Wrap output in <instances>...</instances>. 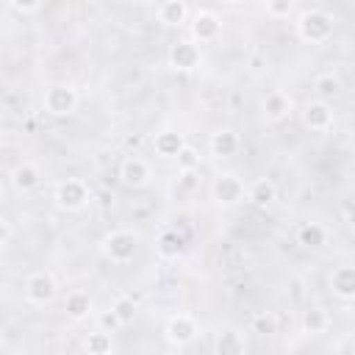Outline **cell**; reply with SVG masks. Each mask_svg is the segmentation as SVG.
Masks as SVG:
<instances>
[{
	"label": "cell",
	"mask_w": 355,
	"mask_h": 355,
	"mask_svg": "<svg viewBox=\"0 0 355 355\" xmlns=\"http://www.w3.org/2000/svg\"><path fill=\"white\" fill-rule=\"evenodd\" d=\"M111 308L116 311V316L122 319V324H128V322L133 319V311H136V305H133V300H130V297H119Z\"/></svg>",
	"instance_id": "83f0119b"
},
{
	"label": "cell",
	"mask_w": 355,
	"mask_h": 355,
	"mask_svg": "<svg viewBox=\"0 0 355 355\" xmlns=\"http://www.w3.org/2000/svg\"><path fill=\"white\" fill-rule=\"evenodd\" d=\"M252 333H258V336H272V333H277L275 316H272V313H258V316L252 319Z\"/></svg>",
	"instance_id": "d4e9b609"
},
{
	"label": "cell",
	"mask_w": 355,
	"mask_h": 355,
	"mask_svg": "<svg viewBox=\"0 0 355 355\" xmlns=\"http://www.w3.org/2000/svg\"><path fill=\"white\" fill-rule=\"evenodd\" d=\"M244 194H247V200L255 202V205H269V202L277 197V189H275V183H272L269 178H258V180L250 183V189H247Z\"/></svg>",
	"instance_id": "ac0fdd59"
},
{
	"label": "cell",
	"mask_w": 355,
	"mask_h": 355,
	"mask_svg": "<svg viewBox=\"0 0 355 355\" xmlns=\"http://www.w3.org/2000/svg\"><path fill=\"white\" fill-rule=\"evenodd\" d=\"M186 17H189V8H186V3L183 0H166V3H161V8H158V19L164 22V25H183L186 22Z\"/></svg>",
	"instance_id": "ffe728a7"
},
{
	"label": "cell",
	"mask_w": 355,
	"mask_h": 355,
	"mask_svg": "<svg viewBox=\"0 0 355 355\" xmlns=\"http://www.w3.org/2000/svg\"><path fill=\"white\" fill-rule=\"evenodd\" d=\"M216 349H219V352H241V349H244V344L239 341V336H236V333H225V336L216 341Z\"/></svg>",
	"instance_id": "f1b7e54d"
},
{
	"label": "cell",
	"mask_w": 355,
	"mask_h": 355,
	"mask_svg": "<svg viewBox=\"0 0 355 355\" xmlns=\"http://www.w3.org/2000/svg\"><path fill=\"white\" fill-rule=\"evenodd\" d=\"M139 250V239L133 230H114L103 239V255L111 261V263H128L133 261Z\"/></svg>",
	"instance_id": "7a4b0ae2"
},
{
	"label": "cell",
	"mask_w": 355,
	"mask_h": 355,
	"mask_svg": "<svg viewBox=\"0 0 355 355\" xmlns=\"http://www.w3.org/2000/svg\"><path fill=\"white\" fill-rule=\"evenodd\" d=\"M330 286H333V294L341 297V300H352L355 297V269L352 266H338L330 277Z\"/></svg>",
	"instance_id": "4fadbf2b"
},
{
	"label": "cell",
	"mask_w": 355,
	"mask_h": 355,
	"mask_svg": "<svg viewBox=\"0 0 355 355\" xmlns=\"http://www.w3.org/2000/svg\"><path fill=\"white\" fill-rule=\"evenodd\" d=\"M297 241L308 250H319L327 244V230L319 225V222H305L300 230H297Z\"/></svg>",
	"instance_id": "e0dca14e"
},
{
	"label": "cell",
	"mask_w": 355,
	"mask_h": 355,
	"mask_svg": "<svg viewBox=\"0 0 355 355\" xmlns=\"http://www.w3.org/2000/svg\"><path fill=\"white\" fill-rule=\"evenodd\" d=\"M119 178H122L125 186L139 189V186L147 183V178H150V166H147L144 158H139V155H128V158L119 164Z\"/></svg>",
	"instance_id": "30bf717a"
},
{
	"label": "cell",
	"mask_w": 355,
	"mask_h": 355,
	"mask_svg": "<svg viewBox=\"0 0 355 355\" xmlns=\"http://www.w3.org/2000/svg\"><path fill=\"white\" fill-rule=\"evenodd\" d=\"M55 202L64 211H80L89 202V186L80 178H67L55 189Z\"/></svg>",
	"instance_id": "277c9868"
},
{
	"label": "cell",
	"mask_w": 355,
	"mask_h": 355,
	"mask_svg": "<svg viewBox=\"0 0 355 355\" xmlns=\"http://www.w3.org/2000/svg\"><path fill=\"white\" fill-rule=\"evenodd\" d=\"M297 33L302 42L308 44H322L333 36V17L327 11H319V8H311L300 17L297 22Z\"/></svg>",
	"instance_id": "6da1fadb"
},
{
	"label": "cell",
	"mask_w": 355,
	"mask_h": 355,
	"mask_svg": "<svg viewBox=\"0 0 355 355\" xmlns=\"http://www.w3.org/2000/svg\"><path fill=\"white\" fill-rule=\"evenodd\" d=\"M183 144H186V141H183V133H178V130H161V133L153 139L155 153L164 155V158H175Z\"/></svg>",
	"instance_id": "9a60e30c"
},
{
	"label": "cell",
	"mask_w": 355,
	"mask_h": 355,
	"mask_svg": "<svg viewBox=\"0 0 355 355\" xmlns=\"http://www.w3.org/2000/svg\"><path fill=\"white\" fill-rule=\"evenodd\" d=\"M324 327H327V316H324L322 308H311V311L302 313V330L305 333L319 336V333H324Z\"/></svg>",
	"instance_id": "603a6c76"
},
{
	"label": "cell",
	"mask_w": 355,
	"mask_h": 355,
	"mask_svg": "<svg viewBox=\"0 0 355 355\" xmlns=\"http://www.w3.org/2000/svg\"><path fill=\"white\" fill-rule=\"evenodd\" d=\"M136 3H153V0H136Z\"/></svg>",
	"instance_id": "e575fe53"
},
{
	"label": "cell",
	"mask_w": 355,
	"mask_h": 355,
	"mask_svg": "<svg viewBox=\"0 0 355 355\" xmlns=\"http://www.w3.org/2000/svg\"><path fill=\"white\" fill-rule=\"evenodd\" d=\"M291 111V97L286 94V92H280V89H275V92H269L266 97H263V114L269 116V119H283L286 114Z\"/></svg>",
	"instance_id": "5bb4252c"
},
{
	"label": "cell",
	"mask_w": 355,
	"mask_h": 355,
	"mask_svg": "<svg viewBox=\"0 0 355 355\" xmlns=\"http://www.w3.org/2000/svg\"><path fill=\"white\" fill-rule=\"evenodd\" d=\"M194 186H197V175H194V169L180 172V189H183V191H191Z\"/></svg>",
	"instance_id": "4dcf8cb0"
},
{
	"label": "cell",
	"mask_w": 355,
	"mask_h": 355,
	"mask_svg": "<svg viewBox=\"0 0 355 355\" xmlns=\"http://www.w3.org/2000/svg\"><path fill=\"white\" fill-rule=\"evenodd\" d=\"M180 250H183V239H180L178 233L166 230V233L161 236V252H164V255H178Z\"/></svg>",
	"instance_id": "484cf974"
},
{
	"label": "cell",
	"mask_w": 355,
	"mask_h": 355,
	"mask_svg": "<svg viewBox=\"0 0 355 355\" xmlns=\"http://www.w3.org/2000/svg\"><path fill=\"white\" fill-rule=\"evenodd\" d=\"M55 291H58V286H55V277L50 272H33L25 280V297L33 305H47L55 297Z\"/></svg>",
	"instance_id": "5b68a950"
},
{
	"label": "cell",
	"mask_w": 355,
	"mask_h": 355,
	"mask_svg": "<svg viewBox=\"0 0 355 355\" xmlns=\"http://www.w3.org/2000/svg\"><path fill=\"white\" fill-rule=\"evenodd\" d=\"M169 64H172L175 69H180V72H191V69L200 64V47H197V42L183 39V42L172 44V50H169Z\"/></svg>",
	"instance_id": "ba28073f"
},
{
	"label": "cell",
	"mask_w": 355,
	"mask_h": 355,
	"mask_svg": "<svg viewBox=\"0 0 355 355\" xmlns=\"http://www.w3.org/2000/svg\"><path fill=\"white\" fill-rule=\"evenodd\" d=\"M83 347H86L89 355H108L114 349V341H111V333L108 330H100L97 327V333H89V338H86Z\"/></svg>",
	"instance_id": "7402d4cb"
},
{
	"label": "cell",
	"mask_w": 355,
	"mask_h": 355,
	"mask_svg": "<svg viewBox=\"0 0 355 355\" xmlns=\"http://www.w3.org/2000/svg\"><path fill=\"white\" fill-rule=\"evenodd\" d=\"M39 3H42V0H11V6H14L17 11H22V14L36 11V8H39Z\"/></svg>",
	"instance_id": "1f68e13d"
},
{
	"label": "cell",
	"mask_w": 355,
	"mask_h": 355,
	"mask_svg": "<svg viewBox=\"0 0 355 355\" xmlns=\"http://www.w3.org/2000/svg\"><path fill=\"white\" fill-rule=\"evenodd\" d=\"M78 89L72 83H53L44 89V108L53 116H67L78 108Z\"/></svg>",
	"instance_id": "3957f363"
},
{
	"label": "cell",
	"mask_w": 355,
	"mask_h": 355,
	"mask_svg": "<svg viewBox=\"0 0 355 355\" xmlns=\"http://www.w3.org/2000/svg\"><path fill=\"white\" fill-rule=\"evenodd\" d=\"M313 89H316V97H319V100L330 103L333 97H338V92H341V80H338L333 72H327V75H319V78H316Z\"/></svg>",
	"instance_id": "44dd1931"
},
{
	"label": "cell",
	"mask_w": 355,
	"mask_h": 355,
	"mask_svg": "<svg viewBox=\"0 0 355 355\" xmlns=\"http://www.w3.org/2000/svg\"><path fill=\"white\" fill-rule=\"evenodd\" d=\"M64 308H67V316H69V319L80 322V319H86L89 311H92V297H89L86 291H72V294H67Z\"/></svg>",
	"instance_id": "d6986e66"
},
{
	"label": "cell",
	"mask_w": 355,
	"mask_h": 355,
	"mask_svg": "<svg viewBox=\"0 0 355 355\" xmlns=\"http://www.w3.org/2000/svg\"><path fill=\"white\" fill-rule=\"evenodd\" d=\"M39 180H42V172H39V166L31 164V161L19 164V166L11 172V183H14L17 191H31V189L39 186Z\"/></svg>",
	"instance_id": "7c38bea8"
},
{
	"label": "cell",
	"mask_w": 355,
	"mask_h": 355,
	"mask_svg": "<svg viewBox=\"0 0 355 355\" xmlns=\"http://www.w3.org/2000/svg\"><path fill=\"white\" fill-rule=\"evenodd\" d=\"M302 122L311 130H327L333 125V108L324 100H313L302 108Z\"/></svg>",
	"instance_id": "8fae6325"
},
{
	"label": "cell",
	"mask_w": 355,
	"mask_h": 355,
	"mask_svg": "<svg viewBox=\"0 0 355 355\" xmlns=\"http://www.w3.org/2000/svg\"><path fill=\"white\" fill-rule=\"evenodd\" d=\"M239 150V136L230 130V128H222V130H216L214 136H211V153L216 155V158H227V155H233Z\"/></svg>",
	"instance_id": "2e32d148"
},
{
	"label": "cell",
	"mask_w": 355,
	"mask_h": 355,
	"mask_svg": "<svg viewBox=\"0 0 355 355\" xmlns=\"http://www.w3.org/2000/svg\"><path fill=\"white\" fill-rule=\"evenodd\" d=\"M164 336H166L169 344L183 347V344H189V341L197 336V322H194L189 313H178V316H172V319L166 322Z\"/></svg>",
	"instance_id": "52a82bcc"
},
{
	"label": "cell",
	"mask_w": 355,
	"mask_h": 355,
	"mask_svg": "<svg viewBox=\"0 0 355 355\" xmlns=\"http://www.w3.org/2000/svg\"><path fill=\"white\" fill-rule=\"evenodd\" d=\"M214 200L222 202V205H236V202H241V200H244V183H241L236 175H230V172L219 175V178L214 180Z\"/></svg>",
	"instance_id": "8992f818"
},
{
	"label": "cell",
	"mask_w": 355,
	"mask_h": 355,
	"mask_svg": "<svg viewBox=\"0 0 355 355\" xmlns=\"http://www.w3.org/2000/svg\"><path fill=\"white\" fill-rule=\"evenodd\" d=\"M230 3H247V0H230Z\"/></svg>",
	"instance_id": "836d02e7"
},
{
	"label": "cell",
	"mask_w": 355,
	"mask_h": 355,
	"mask_svg": "<svg viewBox=\"0 0 355 355\" xmlns=\"http://www.w3.org/2000/svg\"><path fill=\"white\" fill-rule=\"evenodd\" d=\"M258 3H266V0H258Z\"/></svg>",
	"instance_id": "d590c367"
},
{
	"label": "cell",
	"mask_w": 355,
	"mask_h": 355,
	"mask_svg": "<svg viewBox=\"0 0 355 355\" xmlns=\"http://www.w3.org/2000/svg\"><path fill=\"white\" fill-rule=\"evenodd\" d=\"M8 239H11V227H8L6 219H0V244H6Z\"/></svg>",
	"instance_id": "d6a6232c"
},
{
	"label": "cell",
	"mask_w": 355,
	"mask_h": 355,
	"mask_svg": "<svg viewBox=\"0 0 355 355\" xmlns=\"http://www.w3.org/2000/svg\"><path fill=\"white\" fill-rule=\"evenodd\" d=\"M0 341H3V333H0Z\"/></svg>",
	"instance_id": "8d00e7d4"
},
{
	"label": "cell",
	"mask_w": 355,
	"mask_h": 355,
	"mask_svg": "<svg viewBox=\"0 0 355 355\" xmlns=\"http://www.w3.org/2000/svg\"><path fill=\"white\" fill-rule=\"evenodd\" d=\"M175 158H178V169H180V172H186V169H197V166H200V153H197L194 147H189V144H183L180 153H178Z\"/></svg>",
	"instance_id": "cb8c5ba5"
},
{
	"label": "cell",
	"mask_w": 355,
	"mask_h": 355,
	"mask_svg": "<svg viewBox=\"0 0 355 355\" xmlns=\"http://www.w3.org/2000/svg\"><path fill=\"white\" fill-rule=\"evenodd\" d=\"M97 327H100V330L114 333V330H119V327H122V319L116 316V311H114V308H108V311H100V316H97Z\"/></svg>",
	"instance_id": "4316f807"
},
{
	"label": "cell",
	"mask_w": 355,
	"mask_h": 355,
	"mask_svg": "<svg viewBox=\"0 0 355 355\" xmlns=\"http://www.w3.org/2000/svg\"><path fill=\"white\" fill-rule=\"evenodd\" d=\"M266 8H269V14L272 17H288L291 14V8H294V0H266Z\"/></svg>",
	"instance_id": "f546056e"
},
{
	"label": "cell",
	"mask_w": 355,
	"mask_h": 355,
	"mask_svg": "<svg viewBox=\"0 0 355 355\" xmlns=\"http://www.w3.org/2000/svg\"><path fill=\"white\" fill-rule=\"evenodd\" d=\"M222 33V22L214 11H197L191 19V36L194 42H214Z\"/></svg>",
	"instance_id": "9c48e42d"
}]
</instances>
